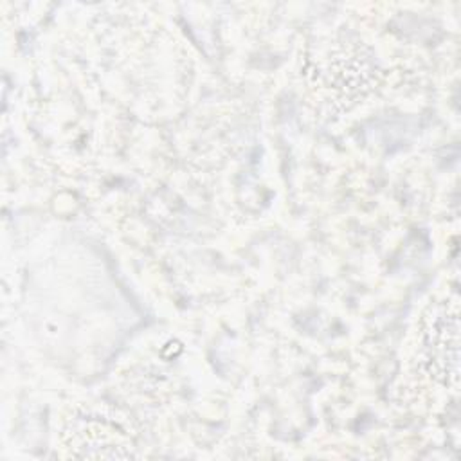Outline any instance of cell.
Segmentation results:
<instances>
[{"label": "cell", "instance_id": "6da1fadb", "mask_svg": "<svg viewBox=\"0 0 461 461\" xmlns=\"http://www.w3.org/2000/svg\"><path fill=\"white\" fill-rule=\"evenodd\" d=\"M432 313L434 317L429 319L430 322L427 330V335H430L429 348H432L434 362H439L438 375H452L448 364L457 371V358L448 355V348L457 351V306L454 304L452 310H448V306L447 310L441 306V310H434Z\"/></svg>", "mask_w": 461, "mask_h": 461}]
</instances>
